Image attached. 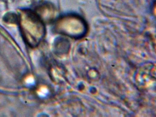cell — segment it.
Instances as JSON below:
<instances>
[{
    "label": "cell",
    "instance_id": "6da1fadb",
    "mask_svg": "<svg viewBox=\"0 0 156 117\" xmlns=\"http://www.w3.org/2000/svg\"><path fill=\"white\" fill-rule=\"evenodd\" d=\"M23 36L26 43L32 47L37 46L44 37V28L37 15L26 12L21 18Z\"/></svg>",
    "mask_w": 156,
    "mask_h": 117
},
{
    "label": "cell",
    "instance_id": "7a4b0ae2",
    "mask_svg": "<svg viewBox=\"0 0 156 117\" xmlns=\"http://www.w3.org/2000/svg\"><path fill=\"white\" fill-rule=\"evenodd\" d=\"M61 22L59 30L68 35L80 37L85 31L83 22L78 17H66L63 19Z\"/></svg>",
    "mask_w": 156,
    "mask_h": 117
}]
</instances>
